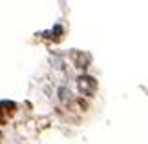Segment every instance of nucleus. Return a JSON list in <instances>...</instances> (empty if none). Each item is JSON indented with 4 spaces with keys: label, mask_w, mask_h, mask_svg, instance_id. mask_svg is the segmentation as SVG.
<instances>
[{
    "label": "nucleus",
    "mask_w": 148,
    "mask_h": 144,
    "mask_svg": "<svg viewBox=\"0 0 148 144\" xmlns=\"http://www.w3.org/2000/svg\"><path fill=\"white\" fill-rule=\"evenodd\" d=\"M79 89L82 91L84 95H93L95 89H97V80L92 77H79Z\"/></svg>",
    "instance_id": "obj_1"
},
{
    "label": "nucleus",
    "mask_w": 148,
    "mask_h": 144,
    "mask_svg": "<svg viewBox=\"0 0 148 144\" xmlns=\"http://www.w3.org/2000/svg\"><path fill=\"white\" fill-rule=\"evenodd\" d=\"M15 111V102H8V100H2L0 102V122L5 120V115L13 113Z\"/></svg>",
    "instance_id": "obj_2"
},
{
    "label": "nucleus",
    "mask_w": 148,
    "mask_h": 144,
    "mask_svg": "<svg viewBox=\"0 0 148 144\" xmlns=\"http://www.w3.org/2000/svg\"><path fill=\"white\" fill-rule=\"evenodd\" d=\"M0 137H2V131H0Z\"/></svg>",
    "instance_id": "obj_3"
}]
</instances>
